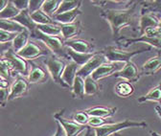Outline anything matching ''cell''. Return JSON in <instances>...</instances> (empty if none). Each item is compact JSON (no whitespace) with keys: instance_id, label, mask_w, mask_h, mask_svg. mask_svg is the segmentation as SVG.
<instances>
[{"instance_id":"4fadbf2b","label":"cell","mask_w":161,"mask_h":136,"mask_svg":"<svg viewBox=\"0 0 161 136\" xmlns=\"http://www.w3.org/2000/svg\"><path fill=\"white\" fill-rule=\"evenodd\" d=\"M142 74H141V71L138 70L137 66L135 65L134 63L132 62H129L127 63H125L124 67L121 69L119 72L115 73L112 77L114 78H121L125 81H128L130 83H134L137 82Z\"/></svg>"},{"instance_id":"e0dca14e","label":"cell","mask_w":161,"mask_h":136,"mask_svg":"<svg viewBox=\"0 0 161 136\" xmlns=\"http://www.w3.org/2000/svg\"><path fill=\"white\" fill-rule=\"evenodd\" d=\"M161 68V50H158V54L150 60H148L141 67V74L151 76L154 75Z\"/></svg>"},{"instance_id":"ab89813d","label":"cell","mask_w":161,"mask_h":136,"mask_svg":"<svg viewBox=\"0 0 161 136\" xmlns=\"http://www.w3.org/2000/svg\"><path fill=\"white\" fill-rule=\"evenodd\" d=\"M43 3H44L43 0H32V1H30V5H29L30 14H33L38 10H42Z\"/></svg>"},{"instance_id":"4dcf8cb0","label":"cell","mask_w":161,"mask_h":136,"mask_svg":"<svg viewBox=\"0 0 161 136\" xmlns=\"http://www.w3.org/2000/svg\"><path fill=\"white\" fill-rule=\"evenodd\" d=\"M82 3L83 2L80 1V0H73V1L72 0H64V1H62V4H60L56 14H64V13L70 12L75 9L80 8Z\"/></svg>"},{"instance_id":"f907efd6","label":"cell","mask_w":161,"mask_h":136,"mask_svg":"<svg viewBox=\"0 0 161 136\" xmlns=\"http://www.w3.org/2000/svg\"><path fill=\"white\" fill-rule=\"evenodd\" d=\"M159 27L161 28V19H160V23H159Z\"/></svg>"},{"instance_id":"8992f818","label":"cell","mask_w":161,"mask_h":136,"mask_svg":"<svg viewBox=\"0 0 161 136\" xmlns=\"http://www.w3.org/2000/svg\"><path fill=\"white\" fill-rule=\"evenodd\" d=\"M43 63L45 64L50 76L52 77L54 83L58 84L59 86L64 87V88H68V86L64 83V81L62 79L63 73H64V68L66 66L65 63L60 59V57L52 54V55H49V56L44 57Z\"/></svg>"},{"instance_id":"484cf974","label":"cell","mask_w":161,"mask_h":136,"mask_svg":"<svg viewBox=\"0 0 161 136\" xmlns=\"http://www.w3.org/2000/svg\"><path fill=\"white\" fill-rule=\"evenodd\" d=\"M31 33L29 31H24L19 33L16 37L14 40V41L12 42V47L13 50L17 54L18 52L21 51L30 41H29V36H30Z\"/></svg>"},{"instance_id":"44dd1931","label":"cell","mask_w":161,"mask_h":136,"mask_svg":"<svg viewBox=\"0 0 161 136\" xmlns=\"http://www.w3.org/2000/svg\"><path fill=\"white\" fill-rule=\"evenodd\" d=\"M80 14H82V11H80V8H78L70 12H66L60 14H56L52 18H53V20L62 23V25H66V24L75 22L76 18Z\"/></svg>"},{"instance_id":"ffe728a7","label":"cell","mask_w":161,"mask_h":136,"mask_svg":"<svg viewBox=\"0 0 161 136\" xmlns=\"http://www.w3.org/2000/svg\"><path fill=\"white\" fill-rule=\"evenodd\" d=\"M80 68V65H78L77 63L70 62L66 64L64 71L63 73V77L62 79L64 81V83L68 86V88H72L75 79L77 77V73L79 71V69Z\"/></svg>"},{"instance_id":"30bf717a","label":"cell","mask_w":161,"mask_h":136,"mask_svg":"<svg viewBox=\"0 0 161 136\" xmlns=\"http://www.w3.org/2000/svg\"><path fill=\"white\" fill-rule=\"evenodd\" d=\"M107 63H108V60L105 57V55L102 54L100 51L96 52L94 57H91L85 65H83L79 69L77 76H80V77L84 78V79H86V78H87L88 76H91L101 65H103Z\"/></svg>"},{"instance_id":"e575fe53","label":"cell","mask_w":161,"mask_h":136,"mask_svg":"<svg viewBox=\"0 0 161 136\" xmlns=\"http://www.w3.org/2000/svg\"><path fill=\"white\" fill-rule=\"evenodd\" d=\"M19 13L20 11L15 8L13 1H10L8 6L2 12H0V19H14L19 14Z\"/></svg>"},{"instance_id":"7402d4cb","label":"cell","mask_w":161,"mask_h":136,"mask_svg":"<svg viewBox=\"0 0 161 136\" xmlns=\"http://www.w3.org/2000/svg\"><path fill=\"white\" fill-rule=\"evenodd\" d=\"M117 107H109V106H94L86 109V112L89 116H97L102 118H109L116 113Z\"/></svg>"},{"instance_id":"4316f807","label":"cell","mask_w":161,"mask_h":136,"mask_svg":"<svg viewBox=\"0 0 161 136\" xmlns=\"http://www.w3.org/2000/svg\"><path fill=\"white\" fill-rule=\"evenodd\" d=\"M72 96L74 99H80L83 100L86 96V90H85V79L80 76H77L74 84L71 88Z\"/></svg>"},{"instance_id":"d6a6232c","label":"cell","mask_w":161,"mask_h":136,"mask_svg":"<svg viewBox=\"0 0 161 136\" xmlns=\"http://www.w3.org/2000/svg\"><path fill=\"white\" fill-rule=\"evenodd\" d=\"M140 4L142 5V10L151 13V14H157L161 15V0H153V1H140Z\"/></svg>"},{"instance_id":"7dc6e473","label":"cell","mask_w":161,"mask_h":136,"mask_svg":"<svg viewBox=\"0 0 161 136\" xmlns=\"http://www.w3.org/2000/svg\"><path fill=\"white\" fill-rule=\"evenodd\" d=\"M84 136H93V134H92V130H91V128H88L87 129H86V132L85 133V135Z\"/></svg>"},{"instance_id":"6da1fadb","label":"cell","mask_w":161,"mask_h":136,"mask_svg":"<svg viewBox=\"0 0 161 136\" xmlns=\"http://www.w3.org/2000/svg\"><path fill=\"white\" fill-rule=\"evenodd\" d=\"M140 1H132V3L126 9H110L105 8L100 12V15L109 23L113 40L117 41L121 37L120 32L123 28L130 27L133 32L139 33V19L140 13H138V5Z\"/></svg>"},{"instance_id":"83f0119b","label":"cell","mask_w":161,"mask_h":136,"mask_svg":"<svg viewBox=\"0 0 161 136\" xmlns=\"http://www.w3.org/2000/svg\"><path fill=\"white\" fill-rule=\"evenodd\" d=\"M0 30L10 32V33H16V34L27 31L23 26L12 20V19H0Z\"/></svg>"},{"instance_id":"5b68a950","label":"cell","mask_w":161,"mask_h":136,"mask_svg":"<svg viewBox=\"0 0 161 136\" xmlns=\"http://www.w3.org/2000/svg\"><path fill=\"white\" fill-rule=\"evenodd\" d=\"M148 126L146 122H135L131 121L130 119H126L122 122H118V123H111L103 127L100 128H92L95 132V136H110L112 134H116L117 132L127 129V128H144Z\"/></svg>"},{"instance_id":"74e56055","label":"cell","mask_w":161,"mask_h":136,"mask_svg":"<svg viewBox=\"0 0 161 136\" xmlns=\"http://www.w3.org/2000/svg\"><path fill=\"white\" fill-rule=\"evenodd\" d=\"M0 73H1V78H4V79L8 81L10 80L12 69H11L9 63L4 57H1V61H0Z\"/></svg>"},{"instance_id":"7c38bea8","label":"cell","mask_w":161,"mask_h":136,"mask_svg":"<svg viewBox=\"0 0 161 136\" xmlns=\"http://www.w3.org/2000/svg\"><path fill=\"white\" fill-rule=\"evenodd\" d=\"M160 19L153 14L148 13L144 10H140L139 19V36L144 35L148 30L159 26Z\"/></svg>"},{"instance_id":"52a82bcc","label":"cell","mask_w":161,"mask_h":136,"mask_svg":"<svg viewBox=\"0 0 161 136\" xmlns=\"http://www.w3.org/2000/svg\"><path fill=\"white\" fill-rule=\"evenodd\" d=\"M2 57L9 63L12 72L15 74H19L23 77L29 76L30 73V63H28L25 59L17 55L13 48L7 49L3 54Z\"/></svg>"},{"instance_id":"1f68e13d","label":"cell","mask_w":161,"mask_h":136,"mask_svg":"<svg viewBox=\"0 0 161 136\" xmlns=\"http://www.w3.org/2000/svg\"><path fill=\"white\" fill-rule=\"evenodd\" d=\"M60 4H62L60 0H46L42 5V10L47 15H49L50 17H53L57 14Z\"/></svg>"},{"instance_id":"f6af8a7d","label":"cell","mask_w":161,"mask_h":136,"mask_svg":"<svg viewBox=\"0 0 161 136\" xmlns=\"http://www.w3.org/2000/svg\"><path fill=\"white\" fill-rule=\"evenodd\" d=\"M9 2H10L9 0H3V1L0 2V12H2V11L8 6Z\"/></svg>"},{"instance_id":"5bb4252c","label":"cell","mask_w":161,"mask_h":136,"mask_svg":"<svg viewBox=\"0 0 161 136\" xmlns=\"http://www.w3.org/2000/svg\"><path fill=\"white\" fill-rule=\"evenodd\" d=\"M49 72L40 67L39 65L30 63V73L28 76V81L31 84H44L49 79Z\"/></svg>"},{"instance_id":"d590c367","label":"cell","mask_w":161,"mask_h":136,"mask_svg":"<svg viewBox=\"0 0 161 136\" xmlns=\"http://www.w3.org/2000/svg\"><path fill=\"white\" fill-rule=\"evenodd\" d=\"M111 123L112 122H110L109 120H107V118L97 117V116H90L87 126H89L91 128H100V127H103Z\"/></svg>"},{"instance_id":"f546056e","label":"cell","mask_w":161,"mask_h":136,"mask_svg":"<svg viewBox=\"0 0 161 136\" xmlns=\"http://www.w3.org/2000/svg\"><path fill=\"white\" fill-rule=\"evenodd\" d=\"M31 17L36 25H45L55 23L53 18L47 15L42 10H38L33 14H31Z\"/></svg>"},{"instance_id":"603a6c76","label":"cell","mask_w":161,"mask_h":136,"mask_svg":"<svg viewBox=\"0 0 161 136\" xmlns=\"http://www.w3.org/2000/svg\"><path fill=\"white\" fill-rule=\"evenodd\" d=\"M66 53H67V55L69 56L70 60H71L73 63H77L78 65H80V67H82L83 65H85V64L91 59V57H93L94 55L96 54V52H95V53H92V54L78 53V52H75L74 50H72V49H70V48H68V47H66Z\"/></svg>"},{"instance_id":"f1b7e54d","label":"cell","mask_w":161,"mask_h":136,"mask_svg":"<svg viewBox=\"0 0 161 136\" xmlns=\"http://www.w3.org/2000/svg\"><path fill=\"white\" fill-rule=\"evenodd\" d=\"M36 30L46 35L50 36H59L62 35V25H58L56 23L45 24V25H37Z\"/></svg>"},{"instance_id":"2e32d148","label":"cell","mask_w":161,"mask_h":136,"mask_svg":"<svg viewBox=\"0 0 161 136\" xmlns=\"http://www.w3.org/2000/svg\"><path fill=\"white\" fill-rule=\"evenodd\" d=\"M64 44L66 47H68L78 53H83V54L95 53L94 45L85 40H71L68 41H64Z\"/></svg>"},{"instance_id":"d6986e66","label":"cell","mask_w":161,"mask_h":136,"mask_svg":"<svg viewBox=\"0 0 161 136\" xmlns=\"http://www.w3.org/2000/svg\"><path fill=\"white\" fill-rule=\"evenodd\" d=\"M12 20L17 22L18 24H20L21 26H23L27 31H29L31 34L33 32H35L36 30L37 25L34 22V20L31 17V14L29 12V10H25V11H21L19 13V14L17 16H15Z\"/></svg>"},{"instance_id":"60d3db41","label":"cell","mask_w":161,"mask_h":136,"mask_svg":"<svg viewBox=\"0 0 161 136\" xmlns=\"http://www.w3.org/2000/svg\"><path fill=\"white\" fill-rule=\"evenodd\" d=\"M13 3L15 6V8L20 12L25 11V10H29L30 1H28V0H14Z\"/></svg>"},{"instance_id":"ee69618b","label":"cell","mask_w":161,"mask_h":136,"mask_svg":"<svg viewBox=\"0 0 161 136\" xmlns=\"http://www.w3.org/2000/svg\"><path fill=\"white\" fill-rule=\"evenodd\" d=\"M0 87L8 88L9 87V81L4 79V78H0Z\"/></svg>"},{"instance_id":"7a4b0ae2","label":"cell","mask_w":161,"mask_h":136,"mask_svg":"<svg viewBox=\"0 0 161 136\" xmlns=\"http://www.w3.org/2000/svg\"><path fill=\"white\" fill-rule=\"evenodd\" d=\"M144 42L153 48H156L161 50V28L158 26L156 28H153L148 30L144 35L138 37H125L121 36L116 41L118 46L121 47H129L132 43Z\"/></svg>"},{"instance_id":"3957f363","label":"cell","mask_w":161,"mask_h":136,"mask_svg":"<svg viewBox=\"0 0 161 136\" xmlns=\"http://www.w3.org/2000/svg\"><path fill=\"white\" fill-rule=\"evenodd\" d=\"M153 47L151 46H146L142 47L138 50H133V51H125L122 50L120 47H115V46H107L103 48L100 52L104 54L105 57H107L108 62L109 63H127L129 62H131V59L133 57L144 53L147 51H151Z\"/></svg>"},{"instance_id":"d4e9b609","label":"cell","mask_w":161,"mask_h":136,"mask_svg":"<svg viewBox=\"0 0 161 136\" xmlns=\"http://www.w3.org/2000/svg\"><path fill=\"white\" fill-rule=\"evenodd\" d=\"M114 90L115 93L121 98H128V97L131 96L134 93V87L131 84V83L125 80L119 82L115 85Z\"/></svg>"},{"instance_id":"cb8c5ba5","label":"cell","mask_w":161,"mask_h":136,"mask_svg":"<svg viewBox=\"0 0 161 136\" xmlns=\"http://www.w3.org/2000/svg\"><path fill=\"white\" fill-rule=\"evenodd\" d=\"M146 102H156L161 104V83L153 87L147 94L138 98V103L140 104Z\"/></svg>"},{"instance_id":"8fae6325","label":"cell","mask_w":161,"mask_h":136,"mask_svg":"<svg viewBox=\"0 0 161 136\" xmlns=\"http://www.w3.org/2000/svg\"><path fill=\"white\" fill-rule=\"evenodd\" d=\"M30 87V83L25 78L21 76H17L15 81L10 87V96L9 101H13L18 98H21L28 94Z\"/></svg>"},{"instance_id":"f35d334b","label":"cell","mask_w":161,"mask_h":136,"mask_svg":"<svg viewBox=\"0 0 161 136\" xmlns=\"http://www.w3.org/2000/svg\"><path fill=\"white\" fill-rule=\"evenodd\" d=\"M17 35L18 34L16 33H10V32L0 30V42H1V44H5L6 42H11V41L13 42Z\"/></svg>"},{"instance_id":"bcb514c9","label":"cell","mask_w":161,"mask_h":136,"mask_svg":"<svg viewBox=\"0 0 161 136\" xmlns=\"http://www.w3.org/2000/svg\"><path fill=\"white\" fill-rule=\"evenodd\" d=\"M154 109H155V112L158 114V116L161 118V106H156Z\"/></svg>"},{"instance_id":"ba28073f","label":"cell","mask_w":161,"mask_h":136,"mask_svg":"<svg viewBox=\"0 0 161 136\" xmlns=\"http://www.w3.org/2000/svg\"><path fill=\"white\" fill-rule=\"evenodd\" d=\"M64 108L56 112L54 114V118H55L56 122H58L63 127V128L65 132V136H77L80 132H83L84 130L88 128L87 126L79 125L74 121H69V120L65 119L64 117Z\"/></svg>"},{"instance_id":"277c9868","label":"cell","mask_w":161,"mask_h":136,"mask_svg":"<svg viewBox=\"0 0 161 136\" xmlns=\"http://www.w3.org/2000/svg\"><path fill=\"white\" fill-rule=\"evenodd\" d=\"M31 36L36 41L43 42V44L57 57H60V59L63 57V59L70 60L69 56L66 53V46L64 44V41L62 40L59 36L46 35L37 30L33 32L31 34Z\"/></svg>"},{"instance_id":"8d00e7d4","label":"cell","mask_w":161,"mask_h":136,"mask_svg":"<svg viewBox=\"0 0 161 136\" xmlns=\"http://www.w3.org/2000/svg\"><path fill=\"white\" fill-rule=\"evenodd\" d=\"M89 118H90V116L86 112V110L78 111L77 113L73 115V121L82 126H87Z\"/></svg>"},{"instance_id":"836d02e7","label":"cell","mask_w":161,"mask_h":136,"mask_svg":"<svg viewBox=\"0 0 161 136\" xmlns=\"http://www.w3.org/2000/svg\"><path fill=\"white\" fill-rule=\"evenodd\" d=\"M85 90L86 96H92L97 94L100 91V85L95 81L92 76H88L85 79Z\"/></svg>"},{"instance_id":"b9f144b4","label":"cell","mask_w":161,"mask_h":136,"mask_svg":"<svg viewBox=\"0 0 161 136\" xmlns=\"http://www.w3.org/2000/svg\"><path fill=\"white\" fill-rule=\"evenodd\" d=\"M0 101H1L2 106H5L6 102L9 101V96H10V89L8 88H2L0 87Z\"/></svg>"},{"instance_id":"c3c4849f","label":"cell","mask_w":161,"mask_h":136,"mask_svg":"<svg viewBox=\"0 0 161 136\" xmlns=\"http://www.w3.org/2000/svg\"><path fill=\"white\" fill-rule=\"evenodd\" d=\"M150 134H151V136H161V134H159L155 131H153V130L150 131Z\"/></svg>"},{"instance_id":"ac0fdd59","label":"cell","mask_w":161,"mask_h":136,"mask_svg":"<svg viewBox=\"0 0 161 136\" xmlns=\"http://www.w3.org/2000/svg\"><path fill=\"white\" fill-rule=\"evenodd\" d=\"M83 32V26L80 21L77 20L73 23L62 25V35L64 41H71L73 37L78 36Z\"/></svg>"},{"instance_id":"9c48e42d","label":"cell","mask_w":161,"mask_h":136,"mask_svg":"<svg viewBox=\"0 0 161 136\" xmlns=\"http://www.w3.org/2000/svg\"><path fill=\"white\" fill-rule=\"evenodd\" d=\"M17 55H19L26 61H32L40 57H45L50 55V52L47 47H44L42 44H38L36 41H30L21 51L17 53Z\"/></svg>"},{"instance_id":"681fc988","label":"cell","mask_w":161,"mask_h":136,"mask_svg":"<svg viewBox=\"0 0 161 136\" xmlns=\"http://www.w3.org/2000/svg\"><path fill=\"white\" fill-rule=\"evenodd\" d=\"M114 136H122V135H120V134H118V133H116V134H115Z\"/></svg>"},{"instance_id":"7bdbcfd3","label":"cell","mask_w":161,"mask_h":136,"mask_svg":"<svg viewBox=\"0 0 161 136\" xmlns=\"http://www.w3.org/2000/svg\"><path fill=\"white\" fill-rule=\"evenodd\" d=\"M56 123H57V130H56V133L53 136H64V135H65V132H64L63 127L60 126L58 122H56Z\"/></svg>"},{"instance_id":"9a60e30c","label":"cell","mask_w":161,"mask_h":136,"mask_svg":"<svg viewBox=\"0 0 161 136\" xmlns=\"http://www.w3.org/2000/svg\"><path fill=\"white\" fill-rule=\"evenodd\" d=\"M124 66L120 63H107L101 65L91 76L95 81H99L108 76H113L115 73L119 72Z\"/></svg>"}]
</instances>
